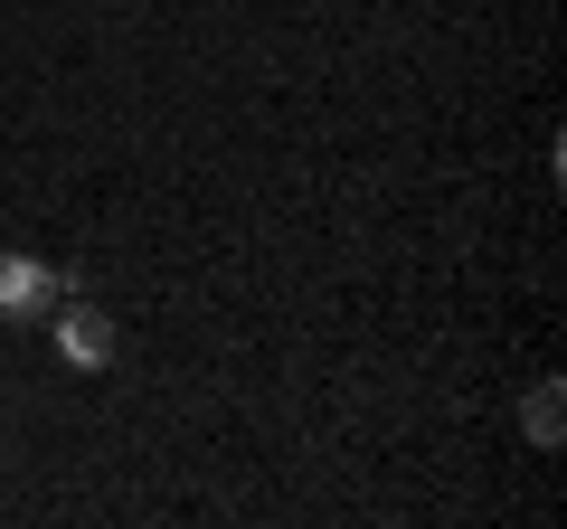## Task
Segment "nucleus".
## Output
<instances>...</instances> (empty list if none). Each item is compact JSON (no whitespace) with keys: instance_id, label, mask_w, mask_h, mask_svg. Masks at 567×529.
Listing matches in <instances>:
<instances>
[{"instance_id":"7ed1b4c3","label":"nucleus","mask_w":567,"mask_h":529,"mask_svg":"<svg viewBox=\"0 0 567 529\" xmlns=\"http://www.w3.org/2000/svg\"><path fill=\"white\" fill-rule=\"evenodd\" d=\"M520 426H529V445H539V454H558V435H567V397H558V378H539V387H529Z\"/></svg>"},{"instance_id":"f257e3e1","label":"nucleus","mask_w":567,"mask_h":529,"mask_svg":"<svg viewBox=\"0 0 567 529\" xmlns=\"http://www.w3.org/2000/svg\"><path fill=\"white\" fill-rule=\"evenodd\" d=\"M58 293H66V274L48 256H20V246L0 256V322H48Z\"/></svg>"},{"instance_id":"f03ea898","label":"nucleus","mask_w":567,"mask_h":529,"mask_svg":"<svg viewBox=\"0 0 567 529\" xmlns=\"http://www.w3.org/2000/svg\"><path fill=\"white\" fill-rule=\"evenodd\" d=\"M48 322H58V350H66L76 369H104V360H114V322H104V312L66 303V312H48Z\"/></svg>"}]
</instances>
